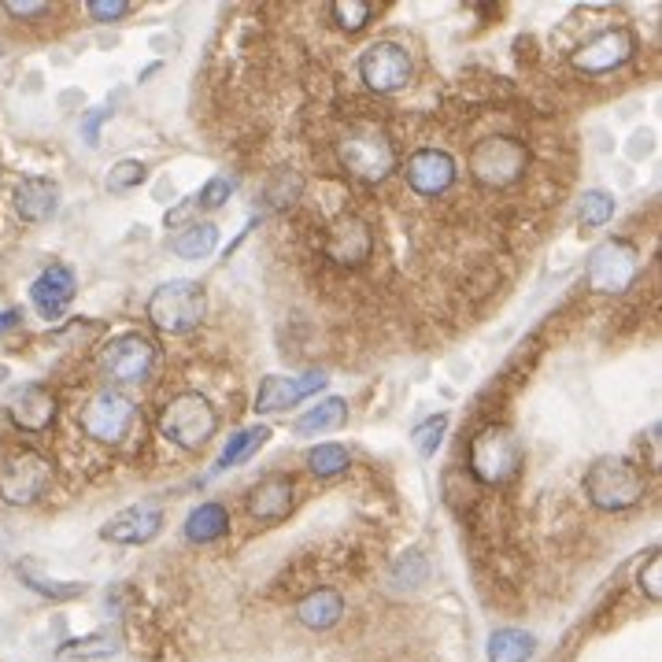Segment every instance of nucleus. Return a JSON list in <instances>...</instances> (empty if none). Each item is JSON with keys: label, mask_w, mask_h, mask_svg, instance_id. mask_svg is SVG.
<instances>
[{"label": "nucleus", "mask_w": 662, "mask_h": 662, "mask_svg": "<svg viewBox=\"0 0 662 662\" xmlns=\"http://www.w3.org/2000/svg\"><path fill=\"white\" fill-rule=\"evenodd\" d=\"M322 252L326 259H333L337 267H363L370 256H374V233L359 215H341L326 230V241H322Z\"/></svg>", "instance_id": "ddd939ff"}, {"label": "nucleus", "mask_w": 662, "mask_h": 662, "mask_svg": "<svg viewBox=\"0 0 662 662\" xmlns=\"http://www.w3.org/2000/svg\"><path fill=\"white\" fill-rule=\"evenodd\" d=\"M640 270V252L626 237H607L603 245L592 248L589 256V289L592 293H626Z\"/></svg>", "instance_id": "6e6552de"}, {"label": "nucleus", "mask_w": 662, "mask_h": 662, "mask_svg": "<svg viewBox=\"0 0 662 662\" xmlns=\"http://www.w3.org/2000/svg\"><path fill=\"white\" fill-rule=\"evenodd\" d=\"M19 311H15V307H8V311H0V333H12L15 326H19Z\"/></svg>", "instance_id": "ea45409f"}, {"label": "nucleus", "mask_w": 662, "mask_h": 662, "mask_svg": "<svg viewBox=\"0 0 662 662\" xmlns=\"http://www.w3.org/2000/svg\"><path fill=\"white\" fill-rule=\"evenodd\" d=\"M404 178L418 197H441L455 185V160L444 148H418L415 156H407Z\"/></svg>", "instance_id": "4468645a"}, {"label": "nucleus", "mask_w": 662, "mask_h": 662, "mask_svg": "<svg viewBox=\"0 0 662 662\" xmlns=\"http://www.w3.org/2000/svg\"><path fill=\"white\" fill-rule=\"evenodd\" d=\"M522 463V444H518L515 430L503 426V422H489L485 430L474 433L470 441V470L474 478L485 485H503L518 474Z\"/></svg>", "instance_id": "423d86ee"}, {"label": "nucleus", "mask_w": 662, "mask_h": 662, "mask_svg": "<svg viewBox=\"0 0 662 662\" xmlns=\"http://www.w3.org/2000/svg\"><path fill=\"white\" fill-rule=\"evenodd\" d=\"M319 389H326V378H322V374H304V378L270 374V378L259 381L256 415H278V411H289V407H296L311 393H319Z\"/></svg>", "instance_id": "dca6fc26"}, {"label": "nucleus", "mask_w": 662, "mask_h": 662, "mask_svg": "<svg viewBox=\"0 0 662 662\" xmlns=\"http://www.w3.org/2000/svg\"><path fill=\"white\" fill-rule=\"evenodd\" d=\"M145 182V167L137 160H123V163H115L108 174V189L111 193H126V189H134V185Z\"/></svg>", "instance_id": "473e14b6"}, {"label": "nucleus", "mask_w": 662, "mask_h": 662, "mask_svg": "<svg viewBox=\"0 0 662 662\" xmlns=\"http://www.w3.org/2000/svg\"><path fill=\"white\" fill-rule=\"evenodd\" d=\"M585 492L600 511H629L644 500V474L626 455H603L585 470Z\"/></svg>", "instance_id": "f03ea898"}, {"label": "nucleus", "mask_w": 662, "mask_h": 662, "mask_svg": "<svg viewBox=\"0 0 662 662\" xmlns=\"http://www.w3.org/2000/svg\"><path fill=\"white\" fill-rule=\"evenodd\" d=\"M537 640L526 629H496L489 637V662H529Z\"/></svg>", "instance_id": "393cba45"}, {"label": "nucleus", "mask_w": 662, "mask_h": 662, "mask_svg": "<svg viewBox=\"0 0 662 662\" xmlns=\"http://www.w3.org/2000/svg\"><path fill=\"white\" fill-rule=\"evenodd\" d=\"M444 433H448V415H430L426 422H418L415 430H411V444H415V452L422 459H430L441 448Z\"/></svg>", "instance_id": "7c9ffc66"}, {"label": "nucleus", "mask_w": 662, "mask_h": 662, "mask_svg": "<svg viewBox=\"0 0 662 662\" xmlns=\"http://www.w3.org/2000/svg\"><path fill=\"white\" fill-rule=\"evenodd\" d=\"M208 311V296H204V285L189 282V278H174V282H163L156 293L148 296L145 315L148 322L156 326L160 333H189L197 330L200 319Z\"/></svg>", "instance_id": "7ed1b4c3"}, {"label": "nucleus", "mask_w": 662, "mask_h": 662, "mask_svg": "<svg viewBox=\"0 0 662 662\" xmlns=\"http://www.w3.org/2000/svg\"><path fill=\"white\" fill-rule=\"evenodd\" d=\"M4 12L12 19H45L52 12V4H45V0H8Z\"/></svg>", "instance_id": "4c0bfd02"}, {"label": "nucleus", "mask_w": 662, "mask_h": 662, "mask_svg": "<svg viewBox=\"0 0 662 662\" xmlns=\"http://www.w3.org/2000/svg\"><path fill=\"white\" fill-rule=\"evenodd\" d=\"M74 293H78V282H74L71 267H63V263L45 267L34 278V285H30V300H34L41 319H63V311L71 307Z\"/></svg>", "instance_id": "f3484780"}, {"label": "nucleus", "mask_w": 662, "mask_h": 662, "mask_svg": "<svg viewBox=\"0 0 662 662\" xmlns=\"http://www.w3.org/2000/svg\"><path fill=\"white\" fill-rule=\"evenodd\" d=\"M60 208V185L49 178H23L15 189V211L23 222H45Z\"/></svg>", "instance_id": "aec40b11"}, {"label": "nucleus", "mask_w": 662, "mask_h": 662, "mask_svg": "<svg viewBox=\"0 0 662 662\" xmlns=\"http://www.w3.org/2000/svg\"><path fill=\"white\" fill-rule=\"evenodd\" d=\"M230 529V511L222 503H200L185 518V540L189 544H211Z\"/></svg>", "instance_id": "5701e85b"}, {"label": "nucleus", "mask_w": 662, "mask_h": 662, "mask_svg": "<svg viewBox=\"0 0 662 662\" xmlns=\"http://www.w3.org/2000/svg\"><path fill=\"white\" fill-rule=\"evenodd\" d=\"M171 248H174V256H182V259H204L219 248V230H215L211 222H193V226H185V230L174 237Z\"/></svg>", "instance_id": "bb28decb"}, {"label": "nucleus", "mask_w": 662, "mask_h": 662, "mask_svg": "<svg viewBox=\"0 0 662 662\" xmlns=\"http://www.w3.org/2000/svg\"><path fill=\"white\" fill-rule=\"evenodd\" d=\"M341 614H344V600L337 589H315L296 603V618L307 629H333L341 622Z\"/></svg>", "instance_id": "412c9836"}, {"label": "nucleus", "mask_w": 662, "mask_h": 662, "mask_svg": "<svg viewBox=\"0 0 662 662\" xmlns=\"http://www.w3.org/2000/svg\"><path fill=\"white\" fill-rule=\"evenodd\" d=\"M108 119H111V111L108 108H97L86 119V123H82V137H86L89 145H100V126L108 123Z\"/></svg>", "instance_id": "58836bf2"}, {"label": "nucleus", "mask_w": 662, "mask_h": 662, "mask_svg": "<svg viewBox=\"0 0 662 662\" xmlns=\"http://www.w3.org/2000/svg\"><path fill=\"white\" fill-rule=\"evenodd\" d=\"M156 367V344L145 333H123V337H111L100 348V370L111 381H123V385H137L145 381Z\"/></svg>", "instance_id": "1a4fd4ad"}, {"label": "nucleus", "mask_w": 662, "mask_h": 662, "mask_svg": "<svg viewBox=\"0 0 662 662\" xmlns=\"http://www.w3.org/2000/svg\"><path fill=\"white\" fill-rule=\"evenodd\" d=\"M52 485V459L34 448H19L0 459V500L12 507H30Z\"/></svg>", "instance_id": "0eeeda50"}, {"label": "nucleus", "mask_w": 662, "mask_h": 662, "mask_svg": "<svg viewBox=\"0 0 662 662\" xmlns=\"http://www.w3.org/2000/svg\"><path fill=\"white\" fill-rule=\"evenodd\" d=\"M163 529V507L160 503H134V507H123L119 515L108 518V526L100 529V537L111 540V544H126V548H134V544H148V540H156Z\"/></svg>", "instance_id": "2eb2a0df"}, {"label": "nucleus", "mask_w": 662, "mask_h": 662, "mask_svg": "<svg viewBox=\"0 0 662 662\" xmlns=\"http://www.w3.org/2000/svg\"><path fill=\"white\" fill-rule=\"evenodd\" d=\"M270 430L267 426H248V430H241L237 437H230V444L222 448V455L215 459V466H211V474H222V470H230V466H241L245 459H252V455L267 444Z\"/></svg>", "instance_id": "b1692460"}, {"label": "nucleus", "mask_w": 662, "mask_h": 662, "mask_svg": "<svg viewBox=\"0 0 662 662\" xmlns=\"http://www.w3.org/2000/svg\"><path fill=\"white\" fill-rule=\"evenodd\" d=\"M374 4L370 0H333L330 4V15L333 23L341 26L344 34H359V30H367L370 19H374Z\"/></svg>", "instance_id": "c756f323"}, {"label": "nucleus", "mask_w": 662, "mask_h": 662, "mask_svg": "<svg viewBox=\"0 0 662 662\" xmlns=\"http://www.w3.org/2000/svg\"><path fill=\"white\" fill-rule=\"evenodd\" d=\"M134 404L126 400L123 393H115V389H104V393H93L82 404L78 411V422H82V430L100 444H119L130 433L134 426Z\"/></svg>", "instance_id": "9d476101"}, {"label": "nucleus", "mask_w": 662, "mask_h": 662, "mask_svg": "<svg viewBox=\"0 0 662 662\" xmlns=\"http://www.w3.org/2000/svg\"><path fill=\"white\" fill-rule=\"evenodd\" d=\"M466 167H470V178L478 185H485V189H507V185H515L526 178L529 152L518 137L492 134V137H481L478 145L470 148Z\"/></svg>", "instance_id": "20e7f679"}, {"label": "nucleus", "mask_w": 662, "mask_h": 662, "mask_svg": "<svg viewBox=\"0 0 662 662\" xmlns=\"http://www.w3.org/2000/svg\"><path fill=\"white\" fill-rule=\"evenodd\" d=\"M637 581H640V592H648L651 603L662 600V555L659 552H651V559L644 563Z\"/></svg>", "instance_id": "f704fd0d"}, {"label": "nucleus", "mask_w": 662, "mask_h": 662, "mask_svg": "<svg viewBox=\"0 0 662 662\" xmlns=\"http://www.w3.org/2000/svg\"><path fill=\"white\" fill-rule=\"evenodd\" d=\"M215 430H219V415L208 404V396L200 393L171 396L160 411V433L185 452H200L215 437Z\"/></svg>", "instance_id": "39448f33"}, {"label": "nucleus", "mask_w": 662, "mask_h": 662, "mask_svg": "<svg viewBox=\"0 0 662 662\" xmlns=\"http://www.w3.org/2000/svg\"><path fill=\"white\" fill-rule=\"evenodd\" d=\"M300 193V178H296L293 171H278L274 174V182H270V189H267V200L274 204V208H282V204H289V200Z\"/></svg>", "instance_id": "72a5a7b5"}, {"label": "nucleus", "mask_w": 662, "mask_h": 662, "mask_svg": "<svg viewBox=\"0 0 662 662\" xmlns=\"http://www.w3.org/2000/svg\"><path fill=\"white\" fill-rule=\"evenodd\" d=\"M230 193H233V182H226V178H211V182L197 193V204H200V208L215 211V208H222V204L230 200Z\"/></svg>", "instance_id": "c9c22d12"}, {"label": "nucleus", "mask_w": 662, "mask_h": 662, "mask_svg": "<svg viewBox=\"0 0 662 662\" xmlns=\"http://www.w3.org/2000/svg\"><path fill=\"white\" fill-rule=\"evenodd\" d=\"M15 570H19V577H23L30 589L49 596V600H74V596L86 592V585H78V581H49V577H41L34 563H19Z\"/></svg>", "instance_id": "c85d7f7f"}, {"label": "nucleus", "mask_w": 662, "mask_h": 662, "mask_svg": "<svg viewBox=\"0 0 662 662\" xmlns=\"http://www.w3.org/2000/svg\"><path fill=\"white\" fill-rule=\"evenodd\" d=\"M611 215H614V197H611V193H603V189H592V193H585V200H581V211H577L581 226H603V222H611Z\"/></svg>", "instance_id": "2f4dec72"}, {"label": "nucleus", "mask_w": 662, "mask_h": 662, "mask_svg": "<svg viewBox=\"0 0 662 662\" xmlns=\"http://www.w3.org/2000/svg\"><path fill=\"white\" fill-rule=\"evenodd\" d=\"M86 12L97 19V23H111V19H123V15L134 12V4H126V0H89Z\"/></svg>", "instance_id": "e433bc0d"}, {"label": "nucleus", "mask_w": 662, "mask_h": 662, "mask_svg": "<svg viewBox=\"0 0 662 662\" xmlns=\"http://www.w3.org/2000/svg\"><path fill=\"white\" fill-rule=\"evenodd\" d=\"M348 463H352V455H348L344 444H315L307 452V470L319 474V478H337V474L348 470Z\"/></svg>", "instance_id": "cd10ccee"}, {"label": "nucleus", "mask_w": 662, "mask_h": 662, "mask_svg": "<svg viewBox=\"0 0 662 662\" xmlns=\"http://www.w3.org/2000/svg\"><path fill=\"white\" fill-rule=\"evenodd\" d=\"M293 503H296V489L285 474H270V478L256 481L248 489V515L256 518V522H263V526L285 522L289 511H293Z\"/></svg>", "instance_id": "a211bd4d"}, {"label": "nucleus", "mask_w": 662, "mask_h": 662, "mask_svg": "<svg viewBox=\"0 0 662 662\" xmlns=\"http://www.w3.org/2000/svg\"><path fill=\"white\" fill-rule=\"evenodd\" d=\"M633 52H637L633 30H629V26H607V30H600L596 37H589V41L570 56V63H574V71H581V74H611V71H618L622 63L633 60Z\"/></svg>", "instance_id": "f8f14e48"}, {"label": "nucleus", "mask_w": 662, "mask_h": 662, "mask_svg": "<svg viewBox=\"0 0 662 662\" xmlns=\"http://www.w3.org/2000/svg\"><path fill=\"white\" fill-rule=\"evenodd\" d=\"M415 74V63H411V52L396 41H374L363 56H359V78L367 82L374 93H396L404 89Z\"/></svg>", "instance_id": "9b49d317"}, {"label": "nucleus", "mask_w": 662, "mask_h": 662, "mask_svg": "<svg viewBox=\"0 0 662 662\" xmlns=\"http://www.w3.org/2000/svg\"><path fill=\"white\" fill-rule=\"evenodd\" d=\"M337 160L359 182H385L396 171V148L374 123H352L337 141Z\"/></svg>", "instance_id": "f257e3e1"}, {"label": "nucleus", "mask_w": 662, "mask_h": 662, "mask_svg": "<svg viewBox=\"0 0 662 662\" xmlns=\"http://www.w3.org/2000/svg\"><path fill=\"white\" fill-rule=\"evenodd\" d=\"M344 422H348V404H344L341 396H326L319 400L315 407H307L304 415L293 422V433L300 437H311V433H333L341 430Z\"/></svg>", "instance_id": "4be33fe9"}, {"label": "nucleus", "mask_w": 662, "mask_h": 662, "mask_svg": "<svg viewBox=\"0 0 662 662\" xmlns=\"http://www.w3.org/2000/svg\"><path fill=\"white\" fill-rule=\"evenodd\" d=\"M8 418L15 430L23 433H45L56 422V396L45 385H23L19 393L8 400Z\"/></svg>", "instance_id": "6ab92c4d"}, {"label": "nucleus", "mask_w": 662, "mask_h": 662, "mask_svg": "<svg viewBox=\"0 0 662 662\" xmlns=\"http://www.w3.org/2000/svg\"><path fill=\"white\" fill-rule=\"evenodd\" d=\"M119 648H123L119 633H115V629H100V633H89V637H82V640L63 644L60 659H82V662L111 659V655H119Z\"/></svg>", "instance_id": "a878e982"}]
</instances>
